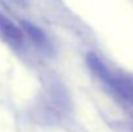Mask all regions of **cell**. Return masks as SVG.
Listing matches in <instances>:
<instances>
[{
  "label": "cell",
  "instance_id": "1",
  "mask_svg": "<svg viewBox=\"0 0 133 132\" xmlns=\"http://www.w3.org/2000/svg\"><path fill=\"white\" fill-rule=\"evenodd\" d=\"M87 66L90 73L101 80L112 93L122 101L133 108V75L124 71H112L109 66L93 52L85 57Z\"/></svg>",
  "mask_w": 133,
  "mask_h": 132
},
{
  "label": "cell",
  "instance_id": "2",
  "mask_svg": "<svg viewBox=\"0 0 133 132\" xmlns=\"http://www.w3.org/2000/svg\"><path fill=\"white\" fill-rule=\"evenodd\" d=\"M21 27L23 30L25 36L32 43V45L40 53H43L45 56H49V57L54 54V52H56L54 45L42 27L36 26L35 23H32L30 21H22Z\"/></svg>",
  "mask_w": 133,
  "mask_h": 132
},
{
  "label": "cell",
  "instance_id": "3",
  "mask_svg": "<svg viewBox=\"0 0 133 132\" xmlns=\"http://www.w3.org/2000/svg\"><path fill=\"white\" fill-rule=\"evenodd\" d=\"M25 34L21 26L16 25L5 14L0 13V39L12 48H21L25 44Z\"/></svg>",
  "mask_w": 133,
  "mask_h": 132
},
{
  "label": "cell",
  "instance_id": "4",
  "mask_svg": "<svg viewBox=\"0 0 133 132\" xmlns=\"http://www.w3.org/2000/svg\"><path fill=\"white\" fill-rule=\"evenodd\" d=\"M12 3H14L16 5H18V7H21V8H27L29 7V0H10Z\"/></svg>",
  "mask_w": 133,
  "mask_h": 132
}]
</instances>
